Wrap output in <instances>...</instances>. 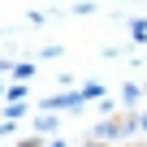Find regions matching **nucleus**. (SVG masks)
<instances>
[{
  "label": "nucleus",
  "instance_id": "39448f33",
  "mask_svg": "<svg viewBox=\"0 0 147 147\" xmlns=\"http://www.w3.org/2000/svg\"><path fill=\"white\" fill-rule=\"evenodd\" d=\"M48 147H65V143H61V138H56V143H48Z\"/></svg>",
  "mask_w": 147,
  "mask_h": 147
},
{
  "label": "nucleus",
  "instance_id": "f03ea898",
  "mask_svg": "<svg viewBox=\"0 0 147 147\" xmlns=\"http://www.w3.org/2000/svg\"><path fill=\"white\" fill-rule=\"evenodd\" d=\"M13 147H43V134H30V138H18Z\"/></svg>",
  "mask_w": 147,
  "mask_h": 147
},
{
  "label": "nucleus",
  "instance_id": "20e7f679",
  "mask_svg": "<svg viewBox=\"0 0 147 147\" xmlns=\"http://www.w3.org/2000/svg\"><path fill=\"white\" fill-rule=\"evenodd\" d=\"M130 35H134V39H147V22H134V26H130Z\"/></svg>",
  "mask_w": 147,
  "mask_h": 147
},
{
  "label": "nucleus",
  "instance_id": "7ed1b4c3",
  "mask_svg": "<svg viewBox=\"0 0 147 147\" xmlns=\"http://www.w3.org/2000/svg\"><path fill=\"white\" fill-rule=\"evenodd\" d=\"M5 95H9V100H13V104H22V100H26V87H9V91H5Z\"/></svg>",
  "mask_w": 147,
  "mask_h": 147
},
{
  "label": "nucleus",
  "instance_id": "423d86ee",
  "mask_svg": "<svg viewBox=\"0 0 147 147\" xmlns=\"http://www.w3.org/2000/svg\"><path fill=\"white\" fill-rule=\"evenodd\" d=\"M0 91H5V82H0Z\"/></svg>",
  "mask_w": 147,
  "mask_h": 147
},
{
  "label": "nucleus",
  "instance_id": "f257e3e1",
  "mask_svg": "<svg viewBox=\"0 0 147 147\" xmlns=\"http://www.w3.org/2000/svg\"><path fill=\"white\" fill-rule=\"evenodd\" d=\"M52 130H56V113H43L35 121V134H52Z\"/></svg>",
  "mask_w": 147,
  "mask_h": 147
}]
</instances>
